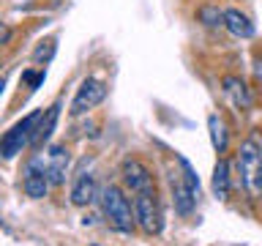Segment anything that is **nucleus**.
<instances>
[{
	"instance_id": "obj_14",
	"label": "nucleus",
	"mask_w": 262,
	"mask_h": 246,
	"mask_svg": "<svg viewBox=\"0 0 262 246\" xmlns=\"http://www.w3.org/2000/svg\"><path fill=\"white\" fill-rule=\"evenodd\" d=\"M213 194H216L219 200H224L229 194V164L224 159H219L216 170H213Z\"/></svg>"
},
{
	"instance_id": "obj_15",
	"label": "nucleus",
	"mask_w": 262,
	"mask_h": 246,
	"mask_svg": "<svg viewBox=\"0 0 262 246\" xmlns=\"http://www.w3.org/2000/svg\"><path fill=\"white\" fill-rule=\"evenodd\" d=\"M194 202H196V194L188 186H178L175 189V208H178L180 216H191Z\"/></svg>"
},
{
	"instance_id": "obj_13",
	"label": "nucleus",
	"mask_w": 262,
	"mask_h": 246,
	"mask_svg": "<svg viewBox=\"0 0 262 246\" xmlns=\"http://www.w3.org/2000/svg\"><path fill=\"white\" fill-rule=\"evenodd\" d=\"M208 131H210V142H213V148H216L219 153H224V151H227L229 137H227L224 120H221L219 115H210V118H208Z\"/></svg>"
},
{
	"instance_id": "obj_20",
	"label": "nucleus",
	"mask_w": 262,
	"mask_h": 246,
	"mask_svg": "<svg viewBox=\"0 0 262 246\" xmlns=\"http://www.w3.org/2000/svg\"><path fill=\"white\" fill-rule=\"evenodd\" d=\"M254 194H262V170H259V175H257V183H254Z\"/></svg>"
},
{
	"instance_id": "obj_7",
	"label": "nucleus",
	"mask_w": 262,
	"mask_h": 246,
	"mask_svg": "<svg viewBox=\"0 0 262 246\" xmlns=\"http://www.w3.org/2000/svg\"><path fill=\"white\" fill-rule=\"evenodd\" d=\"M123 183L126 189H131L134 194H142V192H153V175L145 164L139 161H126L123 164Z\"/></svg>"
},
{
	"instance_id": "obj_1",
	"label": "nucleus",
	"mask_w": 262,
	"mask_h": 246,
	"mask_svg": "<svg viewBox=\"0 0 262 246\" xmlns=\"http://www.w3.org/2000/svg\"><path fill=\"white\" fill-rule=\"evenodd\" d=\"M101 197H104V213H106V219H110V224L118 230V233H131L137 224V216L131 213V205H128L126 197H123V192L115 186H106Z\"/></svg>"
},
{
	"instance_id": "obj_21",
	"label": "nucleus",
	"mask_w": 262,
	"mask_h": 246,
	"mask_svg": "<svg viewBox=\"0 0 262 246\" xmlns=\"http://www.w3.org/2000/svg\"><path fill=\"white\" fill-rule=\"evenodd\" d=\"M8 41H11V30L3 28V44H8Z\"/></svg>"
},
{
	"instance_id": "obj_16",
	"label": "nucleus",
	"mask_w": 262,
	"mask_h": 246,
	"mask_svg": "<svg viewBox=\"0 0 262 246\" xmlns=\"http://www.w3.org/2000/svg\"><path fill=\"white\" fill-rule=\"evenodd\" d=\"M200 19L208 28H221L224 25V11H219L216 6H205V8H200Z\"/></svg>"
},
{
	"instance_id": "obj_5",
	"label": "nucleus",
	"mask_w": 262,
	"mask_h": 246,
	"mask_svg": "<svg viewBox=\"0 0 262 246\" xmlns=\"http://www.w3.org/2000/svg\"><path fill=\"white\" fill-rule=\"evenodd\" d=\"M237 164H241V175H243V183L246 189L254 194V183H257V175L262 170V151L254 139H246L241 145V153H237Z\"/></svg>"
},
{
	"instance_id": "obj_2",
	"label": "nucleus",
	"mask_w": 262,
	"mask_h": 246,
	"mask_svg": "<svg viewBox=\"0 0 262 246\" xmlns=\"http://www.w3.org/2000/svg\"><path fill=\"white\" fill-rule=\"evenodd\" d=\"M41 115H44V112H30L28 118H22L19 123H14V126L6 131L3 142H0V153H3V159H14L16 153H22L25 145L33 142V134H36V126H38Z\"/></svg>"
},
{
	"instance_id": "obj_17",
	"label": "nucleus",
	"mask_w": 262,
	"mask_h": 246,
	"mask_svg": "<svg viewBox=\"0 0 262 246\" xmlns=\"http://www.w3.org/2000/svg\"><path fill=\"white\" fill-rule=\"evenodd\" d=\"M178 161H180V167H183V180H186V186L191 189V192L200 197V178H196V172H194V167L188 164V159L186 156H178Z\"/></svg>"
},
{
	"instance_id": "obj_12",
	"label": "nucleus",
	"mask_w": 262,
	"mask_h": 246,
	"mask_svg": "<svg viewBox=\"0 0 262 246\" xmlns=\"http://www.w3.org/2000/svg\"><path fill=\"white\" fill-rule=\"evenodd\" d=\"M224 93L232 98L235 107H249V104H251L249 88H246V82L237 79V77H224Z\"/></svg>"
},
{
	"instance_id": "obj_4",
	"label": "nucleus",
	"mask_w": 262,
	"mask_h": 246,
	"mask_svg": "<svg viewBox=\"0 0 262 246\" xmlns=\"http://www.w3.org/2000/svg\"><path fill=\"white\" fill-rule=\"evenodd\" d=\"M106 98V85L98 79H85L77 90V96H74L71 101V115L74 118H79V115H85L88 110H93V107H98Z\"/></svg>"
},
{
	"instance_id": "obj_9",
	"label": "nucleus",
	"mask_w": 262,
	"mask_h": 246,
	"mask_svg": "<svg viewBox=\"0 0 262 246\" xmlns=\"http://www.w3.org/2000/svg\"><path fill=\"white\" fill-rule=\"evenodd\" d=\"M93 197H96V178L90 172H82L71 186V202L77 208H85V205L93 202Z\"/></svg>"
},
{
	"instance_id": "obj_8",
	"label": "nucleus",
	"mask_w": 262,
	"mask_h": 246,
	"mask_svg": "<svg viewBox=\"0 0 262 246\" xmlns=\"http://www.w3.org/2000/svg\"><path fill=\"white\" fill-rule=\"evenodd\" d=\"M69 161L71 156L66 151V145H52L49 148V156H47V178L52 186H60L66 180V172H69Z\"/></svg>"
},
{
	"instance_id": "obj_18",
	"label": "nucleus",
	"mask_w": 262,
	"mask_h": 246,
	"mask_svg": "<svg viewBox=\"0 0 262 246\" xmlns=\"http://www.w3.org/2000/svg\"><path fill=\"white\" fill-rule=\"evenodd\" d=\"M52 52H55V41H47V47H38L36 49V60H49V57H52Z\"/></svg>"
},
{
	"instance_id": "obj_3",
	"label": "nucleus",
	"mask_w": 262,
	"mask_h": 246,
	"mask_svg": "<svg viewBox=\"0 0 262 246\" xmlns=\"http://www.w3.org/2000/svg\"><path fill=\"white\" fill-rule=\"evenodd\" d=\"M49 178H47V161L36 156L28 167H25V178H22V189L30 200H44L47 192H49Z\"/></svg>"
},
{
	"instance_id": "obj_6",
	"label": "nucleus",
	"mask_w": 262,
	"mask_h": 246,
	"mask_svg": "<svg viewBox=\"0 0 262 246\" xmlns=\"http://www.w3.org/2000/svg\"><path fill=\"white\" fill-rule=\"evenodd\" d=\"M134 216L147 235H156L161 230V216H159V208H156L153 192H142L134 197Z\"/></svg>"
},
{
	"instance_id": "obj_11",
	"label": "nucleus",
	"mask_w": 262,
	"mask_h": 246,
	"mask_svg": "<svg viewBox=\"0 0 262 246\" xmlns=\"http://www.w3.org/2000/svg\"><path fill=\"white\" fill-rule=\"evenodd\" d=\"M224 28L237 38H251L254 36V25L246 14H241L237 8H227L224 11Z\"/></svg>"
},
{
	"instance_id": "obj_10",
	"label": "nucleus",
	"mask_w": 262,
	"mask_h": 246,
	"mask_svg": "<svg viewBox=\"0 0 262 246\" xmlns=\"http://www.w3.org/2000/svg\"><path fill=\"white\" fill-rule=\"evenodd\" d=\"M57 118H60V101H55L47 110V115H41V120H38V126H36V134H33V142H30L33 148H41L49 137H52V131L57 126Z\"/></svg>"
},
{
	"instance_id": "obj_19",
	"label": "nucleus",
	"mask_w": 262,
	"mask_h": 246,
	"mask_svg": "<svg viewBox=\"0 0 262 246\" xmlns=\"http://www.w3.org/2000/svg\"><path fill=\"white\" fill-rule=\"evenodd\" d=\"M25 82H28L30 88H36V85H41L44 82V71L41 74H33V71H25Z\"/></svg>"
}]
</instances>
